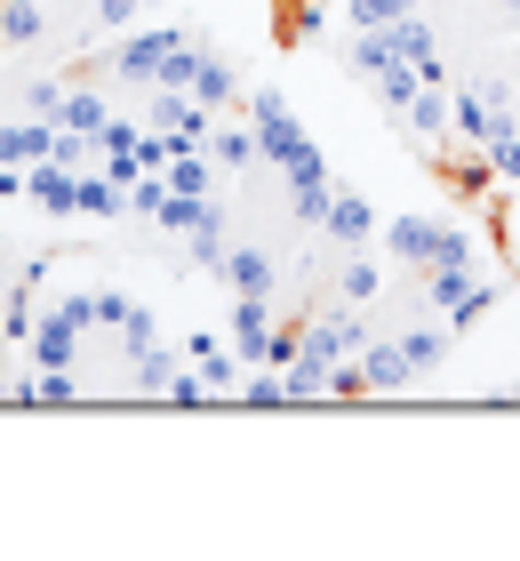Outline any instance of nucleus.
Wrapping results in <instances>:
<instances>
[{"instance_id": "obj_1", "label": "nucleus", "mask_w": 520, "mask_h": 561, "mask_svg": "<svg viewBox=\"0 0 520 561\" xmlns=\"http://www.w3.org/2000/svg\"><path fill=\"white\" fill-rule=\"evenodd\" d=\"M384 249H393V265H408V273L473 265V233L449 225V217H393V225H384Z\"/></svg>"}, {"instance_id": "obj_3", "label": "nucleus", "mask_w": 520, "mask_h": 561, "mask_svg": "<svg viewBox=\"0 0 520 561\" xmlns=\"http://www.w3.org/2000/svg\"><path fill=\"white\" fill-rule=\"evenodd\" d=\"M321 233L336 241V249H369L377 241V209L360 193H328V209H321Z\"/></svg>"}, {"instance_id": "obj_5", "label": "nucleus", "mask_w": 520, "mask_h": 561, "mask_svg": "<svg viewBox=\"0 0 520 561\" xmlns=\"http://www.w3.org/2000/svg\"><path fill=\"white\" fill-rule=\"evenodd\" d=\"M377 289H384V265L369 257V249H353V257L336 265V297H345V305H369Z\"/></svg>"}, {"instance_id": "obj_7", "label": "nucleus", "mask_w": 520, "mask_h": 561, "mask_svg": "<svg viewBox=\"0 0 520 561\" xmlns=\"http://www.w3.org/2000/svg\"><path fill=\"white\" fill-rule=\"evenodd\" d=\"M505 16H520V0H505Z\"/></svg>"}, {"instance_id": "obj_4", "label": "nucleus", "mask_w": 520, "mask_h": 561, "mask_svg": "<svg viewBox=\"0 0 520 561\" xmlns=\"http://www.w3.org/2000/svg\"><path fill=\"white\" fill-rule=\"evenodd\" d=\"M217 273H224L241 297H273V257H265V249H224Z\"/></svg>"}, {"instance_id": "obj_2", "label": "nucleus", "mask_w": 520, "mask_h": 561, "mask_svg": "<svg viewBox=\"0 0 520 561\" xmlns=\"http://www.w3.org/2000/svg\"><path fill=\"white\" fill-rule=\"evenodd\" d=\"M425 297H432V313L449 329H464V321H481L488 305H497V280H488L481 265H432L425 273Z\"/></svg>"}, {"instance_id": "obj_6", "label": "nucleus", "mask_w": 520, "mask_h": 561, "mask_svg": "<svg viewBox=\"0 0 520 561\" xmlns=\"http://www.w3.org/2000/svg\"><path fill=\"white\" fill-rule=\"evenodd\" d=\"M416 9H425V0H345V24L353 33H384V24H401Z\"/></svg>"}]
</instances>
